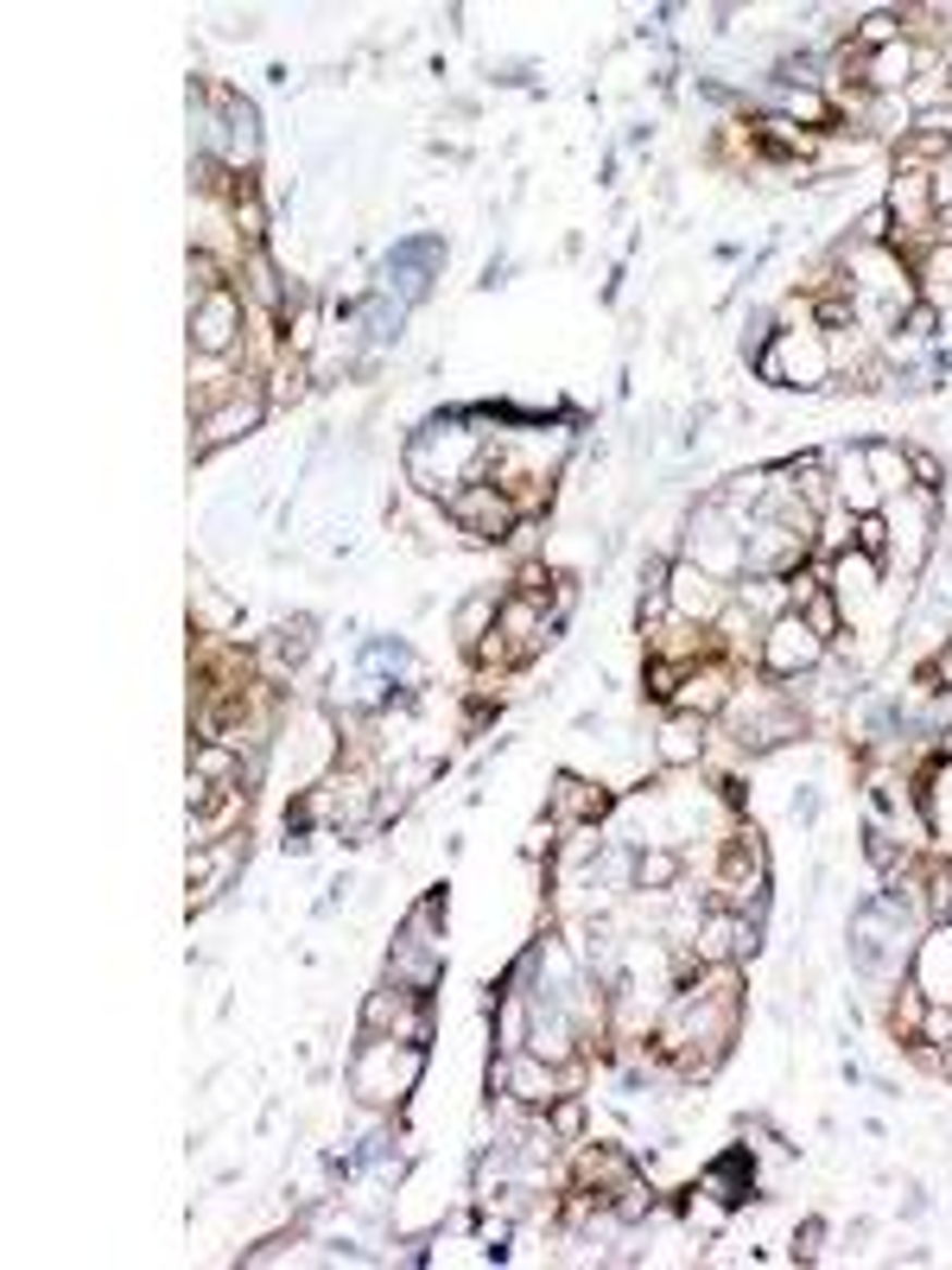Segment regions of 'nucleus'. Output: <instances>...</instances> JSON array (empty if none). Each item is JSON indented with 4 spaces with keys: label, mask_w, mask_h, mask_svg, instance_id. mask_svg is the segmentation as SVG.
<instances>
[{
    "label": "nucleus",
    "mask_w": 952,
    "mask_h": 1270,
    "mask_svg": "<svg viewBox=\"0 0 952 1270\" xmlns=\"http://www.w3.org/2000/svg\"><path fill=\"white\" fill-rule=\"evenodd\" d=\"M813 655H819V642H813V630H806V623H774V635H769V668H774V673L806 668Z\"/></svg>",
    "instance_id": "f257e3e1"
},
{
    "label": "nucleus",
    "mask_w": 952,
    "mask_h": 1270,
    "mask_svg": "<svg viewBox=\"0 0 952 1270\" xmlns=\"http://www.w3.org/2000/svg\"><path fill=\"white\" fill-rule=\"evenodd\" d=\"M229 325H235V305L210 300L204 305V318H197V343H204V350H222V343H229Z\"/></svg>",
    "instance_id": "f03ea898"
},
{
    "label": "nucleus",
    "mask_w": 952,
    "mask_h": 1270,
    "mask_svg": "<svg viewBox=\"0 0 952 1270\" xmlns=\"http://www.w3.org/2000/svg\"><path fill=\"white\" fill-rule=\"evenodd\" d=\"M667 756H673V762H686V756H693V724H686V718L667 731Z\"/></svg>",
    "instance_id": "7ed1b4c3"
},
{
    "label": "nucleus",
    "mask_w": 952,
    "mask_h": 1270,
    "mask_svg": "<svg viewBox=\"0 0 952 1270\" xmlns=\"http://www.w3.org/2000/svg\"><path fill=\"white\" fill-rule=\"evenodd\" d=\"M933 890H940V896H933V908H940V915H952V870H940V877H933Z\"/></svg>",
    "instance_id": "20e7f679"
}]
</instances>
